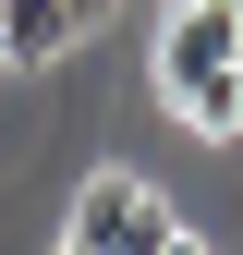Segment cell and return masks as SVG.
Returning <instances> with one entry per match:
<instances>
[{"label":"cell","instance_id":"cell-4","mask_svg":"<svg viewBox=\"0 0 243 255\" xmlns=\"http://www.w3.org/2000/svg\"><path fill=\"white\" fill-rule=\"evenodd\" d=\"M73 12H85V24H98V12H122V0H73Z\"/></svg>","mask_w":243,"mask_h":255},{"label":"cell","instance_id":"cell-3","mask_svg":"<svg viewBox=\"0 0 243 255\" xmlns=\"http://www.w3.org/2000/svg\"><path fill=\"white\" fill-rule=\"evenodd\" d=\"M73 37H85V12H73V0H0V61H12V73L61 61Z\"/></svg>","mask_w":243,"mask_h":255},{"label":"cell","instance_id":"cell-1","mask_svg":"<svg viewBox=\"0 0 243 255\" xmlns=\"http://www.w3.org/2000/svg\"><path fill=\"white\" fill-rule=\"evenodd\" d=\"M158 98L207 146L243 134V0H170V24H158Z\"/></svg>","mask_w":243,"mask_h":255},{"label":"cell","instance_id":"cell-2","mask_svg":"<svg viewBox=\"0 0 243 255\" xmlns=\"http://www.w3.org/2000/svg\"><path fill=\"white\" fill-rule=\"evenodd\" d=\"M61 243L73 255H195V231L170 219L158 182H134V170H98L73 195V219H61Z\"/></svg>","mask_w":243,"mask_h":255}]
</instances>
